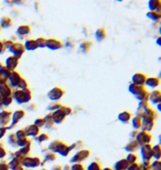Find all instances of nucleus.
<instances>
[{"label": "nucleus", "instance_id": "obj_1", "mask_svg": "<svg viewBox=\"0 0 161 170\" xmlns=\"http://www.w3.org/2000/svg\"><path fill=\"white\" fill-rule=\"evenodd\" d=\"M13 98L19 103V104H23L27 103L31 100V92L30 89H18L13 92Z\"/></svg>", "mask_w": 161, "mask_h": 170}, {"label": "nucleus", "instance_id": "obj_2", "mask_svg": "<svg viewBox=\"0 0 161 170\" xmlns=\"http://www.w3.org/2000/svg\"><path fill=\"white\" fill-rule=\"evenodd\" d=\"M129 91L133 94H134L135 96L137 97L139 100H147L148 98V93L146 92V89L142 87V86H139V85H136V84H130L129 85Z\"/></svg>", "mask_w": 161, "mask_h": 170}, {"label": "nucleus", "instance_id": "obj_3", "mask_svg": "<svg viewBox=\"0 0 161 170\" xmlns=\"http://www.w3.org/2000/svg\"><path fill=\"white\" fill-rule=\"evenodd\" d=\"M150 140H151V136L147 133V131H141V133H138L136 136V141L138 143V145H149Z\"/></svg>", "mask_w": 161, "mask_h": 170}, {"label": "nucleus", "instance_id": "obj_4", "mask_svg": "<svg viewBox=\"0 0 161 170\" xmlns=\"http://www.w3.org/2000/svg\"><path fill=\"white\" fill-rule=\"evenodd\" d=\"M9 50H10V52H11L12 54H13L12 56L19 59V58H21V55L23 54L24 46H23V44H21V43H13Z\"/></svg>", "mask_w": 161, "mask_h": 170}, {"label": "nucleus", "instance_id": "obj_5", "mask_svg": "<svg viewBox=\"0 0 161 170\" xmlns=\"http://www.w3.org/2000/svg\"><path fill=\"white\" fill-rule=\"evenodd\" d=\"M22 166L27 167V168H36L40 166V159L39 158H32V157H24L21 160Z\"/></svg>", "mask_w": 161, "mask_h": 170}, {"label": "nucleus", "instance_id": "obj_6", "mask_svg": "<svg viewBox=\"0 0 161 170\" xmlns=\"http://www.w3.org/2000/svg\"><path fill=\"white\" fill-rule=\"evenodd\" d=\"M63 94H64V92L60 87H54L47 93V97L51 100H58L63 96Z\"/></svg>", "mask_w": 161, "mask_h": 170}, {"label": "nucleus", "instance_id": "obj_7", "mask_svg": "<svg viewBox=\"0 0 161 170\" xmlns=\"http://www.w3.org/2000/svg\"><path fill=\"white\" fill-rule=\"evenodd\" d=\"M88 156H90V151L88 150H79V151H77L73 157H72L71 161L76 162V163H77V162L82 161V160H85Z\"/></svg>", "mask_w": 161, "mask_h": 170}, {"label": "nucleus", "instance_id": "obj_8", "mask_svg": "<svg viewBox=\"0 0 161 170\" xmlns=\"http://www.w3.org/2000/svg\"><path fill=\"white\" fill-rule=\"evenodd\" d=\"M65 113L63 112L62 109V106L58 109V111H55L53 114H52V119H53V123H56V124H60L62 123L64 118H65Z\"/></svg>", "mask_w": 161, "mask_h": 170}, {"label": "nucleus", "instance_id": "obj_9", "mask_svg": "<svg viewBox=\"0 0 161 170\" xmlns=\"http://www.w3.org/2000/svg\"><path fill=\"white\" fill-rule=\"evenodd\" d=\"M141 155L144 160H146V161L150 160L151 157H152V147L150 146V145H144V146H141Z\"/></svg>", "mask_w": 161, "mask_h": 170}, {"label": "nucleus", "instance_id": "obj_10", "mask_svg": "<svg viewBox=\"0 0 161 170\" xmlns=\"http://www.w3.org/2000/svg\"><path fill=\"white\" fill-rule=\"evenodd\" d=\"M18 62H19V59L15 58V56H9L6 60V66L4 67L7 70H9L10 72H12L17 67V65H18Z\"/></svg>", "mask_w": 161, "mask_h": 170}, {"label": "nucleus", "instance_id": "obj_11", "mask_svg": "<svg viewBox=\"0 0 161 170\" xmlns=\"http://www.w3.org/2000/svg\"><path fill=\"white\" fill-rule=\"evenodd\" d=\"M8 80H9V82H10V85H11L12 87H17L18 84L20 83V81H21V76H20L19 73L12 71L11 73H10V75H9Z\"/></svg>", "mask_w": 161, "mask_h": 170}, {"label": "nucleus", "instance_id": "obj_12", "mask_svg": "<svg viewBox=\"0 0 161 170\" xmlns=\"http://www.w3.org/2000/svg\"><path fill=\"white\" fill-rule=\"evenodd\" d=\"M11 120V113L4 111L0 113V126L1 127H6V125Z\"/></svg>", "mask_w": 161, "mask_h": 170}, {"label": "nucleus", "instance_id": "obj_13", "mask_svg": "<svg viewBox=\"0 0 161 170\" xmlns=\"http://www.w3.org/2000/svg\"><path fill=\"white\" fill-rule=\"evenodd\" d=\"M64 146H66V145L63 143V141H61V140H54L53 143L50 144L49 149L52 150L53 152H60V151L62 150V148Z\"/></svg>", "mask_w": 161, "mask_h": 170}, {"label": "nucleus", "instance_id": "obj_14", "mask_svg": "<svg viewBox=\"0 0 161 170\" xmlns=\"http://www.w3.org/2000/svg\"><path fill=\"white\" fill-rule=\"evenodd\" d=\"M30 147H31V144H28L27 146L24 147H21V149H20L19 151H17L16 154H15V157L18 159H20V160H22V159L28 155V152H29V150H30Z\"/></svg>", "mask_w": 161, "mask_h": 170}, {"label": "nucleus", "instance_id": "obj_15", "mask_svg": "<svg viewBox=\"0 0 161 170\" xmlns=\"http://www.w3.org/2000/svg\"><path fill=\"white\" fill-rule=\"evenodd\" d=\"M146 80H147V77H146L145 74L137 73V74H135L134 76H133V84H136V85H139V86H142V85L145 84Z\"/></svg>", "mask_w": 161, "mask_h": 170}, {"label": "nucleus", "instance_id": "obj_16", "mask_svg": "<svg viewBox=\"0 0 161 170\" xmlns=\"http://www.w3.org/2000/svg\"><path fill=\"white\" fill-rule=\"evenodd\" d=\"M45 46H47L51 50H59V49L62 48V43L58 41V40H55V39H50V40H47Z\"/></svg>", "mask_w": 161, "mask_h": 170}, {"label": "nucleus", "instance_id": "obj_17", "mask_svg": "<svg viewBox=\"0 0 161 170\" xmlns=\"http://www.w3.org/2000/svg\"><path fill=\"white\" fill-rule=\"evenodd\" d=\"M25 136H32V137H36L39 134V127H36V125H31V126H28L27 128L23 129Z\"/></svg>", "mask_w": 161, "mask_h": 170}, {"label": "nucleus", "instance_id": "obj_18", "mask_svg": "<svg viewBox=\"0 0 161 170\" xmlns=\"http://www.w3.org/2000/svg\"><path fill=\"white\" fill-rule=\"evenodd\" d=\"M11 94H12V91L6 83L0 85V96L2 97V98H4V97H10Z\"/></svg>", "mask_w": 161, "mask_h": 170}, {"label": "nucleus", "instance_id": "obj_19", "mask_svg": "<svg viewBox=\"0 0 161 170\" xmlns=\"http://www.w3.org/2000/svg\"><path fill=\"white\" fill-rule=\"evenodd\" d=\"M24 112L23 111H16V112L12 114V123H11V127L16 126V124L23 118Z\"/></svg>", "mask_w": 161, "mask_h": 170}, {"label": "nucleus", "instance_id": "obj_20", "mask_svg": "<svg viewBox=\"0 0 161 170\" xmlns=\"http://www.w3.org/2000/svg\"><path fill=\"white\" fill-rule=\"evenodd\" d=\"M23 46H24V50L27 49V50H29V51H33V50H36V48H38L36 40H32V39H30V40H27Z\"/></svg>", "mask_w": 161, "mask_h": 170}, {"label": "nucleus", "instance_id": "obj_21", "mask_svg": "<svg viewBox=\"0 0 161 170\" xmlns=\"http://www.w3.org/2000/svg\"><path fill=\"white\" fill-rule=\"evenodd\" d=\"M130 163L126 159H122V160H119V161L115 165V169L116 170H127L128 166H129Z\"/></svg>", "mask_w": 161, "mask_h": 170}, {"label": "nucleus", "instance_id": "obj_22", "mask_svg": "<svg viewBox=\"0 0 161 170\" xmlns=\"http://www.w3.org/2000/svg\"><path fill=\"white\" fill-rule=\"evenodd\" d=\"M150 100L152 102L153 104H159L160 103V98H161V94L159 91H153L151 94H150Z\"/></svg>", "mask_w": 161, "mask_h": 170}, {"label": "nucleus", "instance_id": "obj_23", "mask_svg": "<svg viewBox=\"0 0 161 170\" xmlns=\"http://www.w3.org/2000/svg\"><path fill=\"white\" fill-rule=\"evenodd\" d=\"M149 8L151 11L159 12V10H160V1L159 0H151V1H149Z\"/></svg>", "mask_w": 161, "mask_h": 170}, {"label": "nucleus", "instance_id": "obj_24", "mask_svg": "<svg viewBox=\"0 0 161 170\" xmlns=\"http://www.w3.org/2000/svg\"><path fill=\"white\" fill-rule=\"evenodd\" d=\"M31 32V29L29 26H21V27L18 28V30H17V33L19 35H27L29 34Z\"/></svg>", "mask_w": 161, "mask_h": 170}, {"label": "nucleus", "instance_id": "obj_25", "mask_svg": "<svg viewBox=\"0 0 161 170\" xmlns=\"http://www.w3.org/2000/svg\"><path fill=\"white\" fill-rule=\"evenodd\" d=\"M138 147H139V145H138L137 141H136V140H133V141H130V143L125 147V149L127 151H129V152H133V151L137 150Z\"/></svg>", "mask_w": 161, "mask_h": 170}, {"label": "nucleus", "instance_id": "obj_26", "mask_svg": "<svg viewBox=\"0 0 161 170\" xmlns=\"http://www.w3.org/2000/svg\"><path fill=\"white\" fill-rule=\"evenodd\" d=\"M10 71L9 70H7L4 66H2V65H0V77L4 80V81H6V80H8V77H9V75H10Z\"/></svg>", "mask_w": 161, "mask_h": 170}, {"label": "nucleus", "instance_id": "obj_27", "mask_svg": "<svg viewBox=\"0 0 161 170\" xmlns=\"http://www.w3.org/2000/svg\"><path fill=\"white\" fill-rule=\"evenodd\" d=\"M130 116L131 115H130L129 112H122L118 115V119L120 120V122H122V123H128L130 119Z\"/></svg>", "mask_w": 161, "mask_h": 170}, {"label": "nucleus", "instance_id": "obj_28", "mask_svg": "<svg viewBox=\"0 0 161 170\" xmlns=\"http://www.w3.org/2000/svg\"><path fill=\"white\" fill-rule=\"evenodd\" d=\"M146 84L148 85L149 87H157L159 85V80L156 78V77H150V78H147L145 82Z\"/></svg>", "mask_w": 161, "mask_h": 170}, {"label": "nucleus", "instance_id": "obj_29", "mask_svg": "<svg viewBox=\"0 0 161 170\" xmlns=\"http://www.w3.org/2000/svg\"><path fill=\"white\" fill-rule=\"evenodd\" d=\"M105 38H106V30L104 28H101V29H98V30L96 31V39H97V41H102Z\"/></svg>", "mask_w": 161, "mask_h": 170}, {"label": "nucleus", "instance_id": "obj_30", "mask_svg": "<svg viewBox=\"0 0 161 170\" xmlns=\"http://www.w3.org/2000/svg\"><path fill=\"white\" fill-rule=\"evenodd\" d=\"M12 24V20L10 19V18H8V17H4V18H1V20H0V26L2 28H9L10 26Z\"/></svg>", "mask_w": 161, "mask_h": 170}, {"label": "nucleus", "instance_id": "obj_31", "mask_svg": "<svg viewBox=\"0 0 161 170\" xmlns=\"http://www.w3.org/2000/svg\"><path fill=\"white\" fill-rule=\"evenodd\" d=\"M8 166H10V168H11L12 170L17 169L18 167L21 166V160L15 157V158H13V159H12V160H11V161H10V163H9Z\"/></svg>", "mask_w": 161, "mask_h": 170}, {"label": "nucleus", "instance_id": "obj_32", "mask_svg": "<svg viewBox=\"0 0 161 170\" xmlns=\"http://www.w3.org/2000/svg\"><path fill=\"white\" fill-rule=\"evenodd\" d=\"M141 125H142L141 117H140V116H136V117H134V119H133V126H134V128L138 129V128L141 127Z\"/></svg>", "mask_w": 161, "mask_h": 170}, {"label": "nucleus", "instance_id": "obj_33", "mask_svg": "<svg viewBox=\"0 0 161 170\" xmlns=\"http://www.w3.org/2000/svg\"><path fill=\"white\" fill-rule=\"evenodd\" d=\"M152 157L156 158L157 160L160 159V146L159 145H157V146H154L152 148Z\"/></svg>", "mask_w": 161, "mask_h": 170}, {"label": "nucleus", "instance_id": "obj_34", "mask_svg": "<svg viewBox=\"0 0 161 170\" xmlns=\"http://www.w3.org/2000/svg\"><path fill=\"white\" fill-rule=\"evenodd\" d=\"M148 18H150L151 20L153 21H158V20L160 19V12H156V11H151V12H148Z\"/></svg>", "mask_w": 161, "mask_h": 170}, {"label": "nucleus", "instance_id": "obj_35", "mask_svg": "<svg viewBox=\"0 0 161 170\" xmlns=\"http://www.w3.org/2000/svg\"><path fill=\"white\" fill-rule=\"evenodd\" d=\"M43 120H44V125L49 128H51L52 125L54 124L53 123V119H52V115H47L45 118H43Z\"/></svg>", "mask_w": 161, "mask_h": 170}, {"label": "nucleus", "instance_id": "obj_36", "mask_svg": "<svg viewBox=\"0 0 161 170\" xmlns=\"http://www.w3.org/2000/svg\"><path fill=\"white\" fill-rule=\"evenodd\" d=\"M90 45H92V43H90V41H85V42H83L82 44H81V50H82L83 52H87V51L90 50Z\"/></svg>", "mask_w": 161, "mask_h": 170}, {"label": "nucleus", "instance_id": "obj_37", "mask_svg": "<svg viewBox=\"0 0 161 170\" xmlns=\"http://www.w3.org/2000/svg\"><path fill=\"white\" fill-rule=\"evenodd\" d=\"M127 161L129 162V163H136V160H137V156L135 154H129L127 156V159H126Z\"/></svg>", "mask_w": 161, "mask_h": 170}, {"label": "nucleus", "instance_id": "obj_38", "mask_svg": "<svg viewBox=\"0 0 161 170\" xmlns=\"http://www.w3.org/2000/svg\"><path fill=\"white\" fill-rule=\"evenodd\" d=\"M36 45H38V48H44L45 46V44H47V40L44 38H39L38 40H36Z\"/></svg>", "mask_w": 161, "mask_h": 170}, {"label": "nucleus", "instance_id": "obj_39", "mask_svg": "<svg viewBox=\"0 0 161 170\" xmlns=\"http://www.w3.org/2000/svg\"><path fill=\"white\" fill-rule=\"evenodd\" d=\"M88 170H101V167L97 162H92L88 166Z\"/></svg>", "mask_w": 161, "mask_h": 170}, {"label": "nucleus", "instance_id": "obj_40", "mask_svg": "<svg viewBox=\"0 0 161 170\" xmlns=\"http://www.w3.org/2000/svg\"><path fill=\"white\" fill-rule=\"evenodd\" d=\"M18 87H19L20 89H28L27 82L24 81L23 78H21V81H20V83H19V84H18Z\"/></svg>", "mask_w": 161, "mask_h": 170}, {"label": "nucleus", "instance_id": "obj_41", "mask_svg": "<svg viewBox=\"0 0 161 170\" xmlns=\"http://www.w3.org/2000/svg\"><path fill=\"white\" fill-rule=\"evenodd\" d=\"M1 102H2V105H4V106H8V105L11 104L12 97H11V96H10V97H4Z\"/></svg>", "mask_w": 161, "mask_h": 170}, {"label": "nucleus", "instance_id": "obj_42", "mask_svg": "<svg viewBox=\"0 0 161 170\" xmlns=\"http://www.w3.org/2000/svg\"><path fill=\"white\" fill-rule=\"evenodd\" d=\"M160 167H161L160 161H159V160H156V161H153L152 166H151V168H152L151 170H160Z\"/></svg>", "mask_w": 161, "mask_h": 170}, {"label": "nucleus", "instance_id": "obj_43", "mask_svg": "<svg viewBox=\"0 0 161 170\" xmlns=\"http://www.w3.org/2000/svg\"><path fill=\"white\" fill-rule=\"evenodd\" d=\"M49 138V136L45 135V134H41V135L39 136V137H36V141H39V143H42V141H44V140H47V139Z\"/></svg>", "mask_w": 161, "mask_h": 170}, {"label": "nucleus", "instance_id": "obj_44", "mask_svg": "<svg viewBox=\"0 0 161 170\" xmlns=\"http://www.w3.org/2000/svg\"><path fill=\"white\" fill-rule=\"evenodd\" d=\"M54 159H55V155L53 152H49L45 156V161H53Z\"/></svg>", "mask_w": 161, "mask_h": 170}, {"label": "nucleus", "instance_id": "obj_45", "mask_svg": "<svg viewBox=\"0 0 161 170\" xmlns=\"http://www.w3.org/2000/svg\"><path fill=\"white\" fill-rule=\"evenodd\" d=\"M8 140H9V144H11V145H17V138H16V135H15V134L9 136Z\"/></svg>", "mask_w": 161, "mask_h": 170}, {"label": "nucleus", "instance_id": "obj_46", "mask_svg": "<svg viewBox=\"0 0 161 170\" xmlns=\"http://www.w3.org/2000/svg\"><path fill=\"white\" fill-rule=\"evenodd\" d=\"M137 170H151L149 168V165H148V161H146V163H144V165H141V166L138 167Z\"/></svg>", "mask_w": 161, "mask_h": 170}, {"label": "nucleus", "instance_id": "obj_47", "mask_svg": "<svg viewBox=\"0 0 161 170\" xmlns=\"http://www.w3.org/2000/svg\"><path fill=\"white\" fill-rule=\"evenodd\" d=\"M34 125H36V127H42L44 125V120H43V118H39V119H36V123H34Z\"/></svg>", "mask_w": 161, "mask_h": 170}, {"label": "nucleus", "instance_id": "obj_48", "mask_svg": "<svg viewBox=\"0 0 161 170\" xmlns=\"http://www.w3.org/2000/svg\"><path fill=\"white\" fill-rule=\"evenodd\" d=\"M2 44H4V49H6V48H7V49H10L13 43H12V41L6 40V41H4V43H2Z\"/></svg>", "mask_w": 161, "mask_h": 170}, {"label": "nucleus", "instance_id": "obj_49", "mask_svg": "<svg viewBox=\"0 0 161 170\" xmlns=\"http://www.w3.org/2000/svg\"><path fill=\"white\" fill-rule=\"evenodd\" d=\"M62 105H60V104H51V105H49V109H54V112L55 111H58L60 107H61Z\"/></svg>", "mask_w": 161, "mask_h": 170}, {"label": "nucleus", "instance_id": "obj_50", "mask_svg": "<svg viewBox=\"0 0 161 170\" xmlns=\"http://www.w3.org/2000/svg\"><path fill=\"white\" fill-rule=\"evenodd\" d=\"M71 170H84L82 165H79V163H75L74 166H72Z\"/></svg>", "mask_w": 161, "mask_h": 170}, {"label": "nucleus", "instance_id": "obj_51", "mask_svg": "<svg viewBox=\"0 0 161 170\" xmlns=\"http://www.w3.org/2000/svg\"><path fill=\"white\" fill-rule=\"evenodd\" d=\"M138 165L137 163H130L129 166H128V168H127V170H137L138 169Z\"/></svg>", "mask_w": 161, "mask_h": 170}, {"label": "nucleus", "instance_id": "obj_52", "mask_svg": "<svg viewBox=\"0 0 161 170\" xmlns=\"http://www.w3.org/2000/svg\"><path fill=\"white\" fill-rule=\"evenodd\" d=\"M0 170H9V166L6 162H1L0 163Z\"/></svg>", "mask_w": 161, "mask_h": 170}, {"label": "nucleus", "instance_id": "obj_53", "mask_svg": "<svg viewBox=\"0 0 161 170\" xmlns=\"http://www.w3.org/2000/svg\"><path fill=\"white\" fill-rule=\"evenodd\" d=\"M7 131V128L6 127H0V138H2Z\"/></svg>", "mask_w": 161, "mask_h": 170}, {"label": "nucleus", "instance_id": "obj_54", "mask_svg": "<svg viewBox=\"0 0 161 170\" xmlns=\"http://www.w3.org/2000/svg\"><path fill=\"white\" fill-rule=\"evenodd\" d=\"M4 156H6V150L4 147H0V158H4Z\"/></svg>", "mask_w": 161, "mask_h": 170}, {"label": "nucleus", "instance_id": "obj_55", "mask_svg": "<svg viewBox=\"0 0 161 170\" xmlns=\"http://www.w3.org/2000/svg\"><path fill=\"white\" fill-rule=\"evenodd\" d=\"M4 51V44H2V42H0V53H2Z\"/></svg>", "mask_w": 161, "mask_h": 170}, {"label": "nucleus", "instance_id": "obj_56", "mask_svg": "<svg viewBox=\"0 0 161 170\" xmlns=\"http://www.w3.org/2000/svg\"><path fill=\"white\" fill-rule=\"evenodd\" d=\"M61 168H62L61 166H55L52 168V170H61Z\"/></svg>", "mask_w": 161, "mask_h": 170}, {"label": "nucleus", "instance_id": "obj_57", "mask_svg": "<svg viewBox=\"0 0 161 170\" xmlns=\"http://www.w3.org/2000/svg\"><path fill=\"white\" fill-rule=\"evenodd\" d=\"M4 83H6V81H4V80H2L1 77H0V85H1V84H4Z\"/></svg>", "mask_w": 161, "mask_h": 170}, {"label": "nucleus", "instance_id": "obj_58", "mask_svg": "<svg viewBox=\"0 0 161 170\" xmlns=\"http://www.w3.org/2000/svg\"><path fill=\"white\" fill-rule=\"evenodd\" d=\"M1 100H2V97L0 96V108H1V106H2V102H1Z\"/></svg>", "mask_w": 161, "mask_h": 170}, {"label": "nucleus", "instance_id": "obj_59", "mask_svg": "<svg viewBox=\"0 0 161 170\" xmlns=\"http://www.w3.org/2000/svg\"><path fill=\"white\" fill-rule=\"evenodd\" d=\"M15 170H23V168L20 166V167H18V168H17V169H15Z\"/></svg>", "mask_w": 161, "mask_h": 170}, {"label": "nucleus", "instance_id": "obj_60", "mask_svg": "<svg viewBox=\"0 0 161 170\" xmlns=\"http://www.w3.org/2000/svg\"><path fill=\"white\" fill-rule=\"evenodd\" d=\"M103 170H111V169H108V168H105V169H103Z\"/></svg>", "mask_w": 161, "mask_h": 170}, {"label": "nucleus", "instance_id": "obj_61", "mask_svg": "<svg viewBox=\"0 0 161 170\" xmlns=\"http://www.w3.org/2000/svg\"><path fill=\"white\" fill-rule=\"evenodd\" d=\"M41 170H47V169H41Z\"/></svg>", "mask_w": 161, "mask_h": 170}, {"label": "nucleus", "instance_id": "obj_62", "mask_svg": "<svg viewBox=\"0 0 161 170\" xmlns=\"http://www.w3.org/2000/svg\"><path fill=\"white\" fill-rule=\"evenodd\" d=\"M0 147H1V145H0Z\"/></svg>", "mask_w": 161, "mask_h": 170}, {"label": "nucleus", "instance_id": "obj_63", "mask_svg": "<svg viewBox=\"0 0 161 170\" xmlns=\"http://www.w3.org/2000/svg\"><path fill=\"white\" fill-rule=\"evenodd\" d=\"M28 170H30V169H28Z\"/></svg>", "mask_w": 161, "mask_h": 170}]
</instances>
